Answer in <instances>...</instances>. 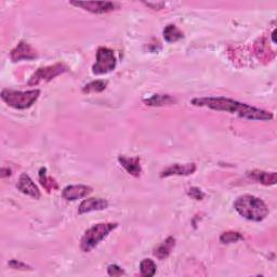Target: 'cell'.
<instances>
[{"instance_id":"1","label":"cell","mask_w":277,"mask_h":277,"mask_svg":"<svg viewBox=\"0 0 277 277\" xmlns=\"http://www.w3.org/2000/svg\"><path fill=\"white\" fill-rule=\"evenodd\" d=\"M194 107L208 108L210 110L218 112H225L230 114H235L241 118H246L249 120H272L273 114L257 109L246 103H240L232 99H227L224 96H207V97H196L191 102Z\"/></svg>"},{"instance_id":"2","label":"cell","mask_w":277,"mask_h":277,"mask_svg":"<svg viewBox=\"0 0 277 277\" xmlns=\"http://www.w3.org/2000/svg\"><path fill=\"white\" fill-rule=\"evenodd\" d=\"M234 208L243 218L254 222L263 221L268 215V208L264 201L252 195L239 196L234 202Z\"/></svg>"},{"instance_id":"3","label":"cell","mask_w":277,"mask_h":277,"mask_svg":"<svg viewBox=\"0 0 277 277\" xmlns=\"http://www.w3.org/2000/svg\"><path fill=\"white\" fill-rule=\"evenodd\" d=\"M40 95V90H29V91H16L5 89L2 91L3 101L9 105L10 108L15 110H26L35 104Z\"/></svg>"},{"instance_id":"4","label":"cell","mask_w":277,"mask_h":277,"mask_svg":"<svg viewBox=\"0 0 277 277\" xmlns=\"http://www.w3.org/2000/svg\"><path fill=\"white\" fill-rule=\"evenodd\" d=\"M117 223H99L87 230L80 240V248L84 252L91 251L94 247L99 245L107 236L115 229Z\"/></svg>"},{"instance_id":"5","label":"cell","mask_w":277,"mask_h":277,"mask_svg":"<svg viewBox=\"0 0 277 277\" xmlns=\"http://www.w3.org/2000/svg\"><path fill=\"white\" fill-rule=\"evenodd\" d=\"M116 58L114 51L107 47H100L96 51V61L92 66L94 75H104L115 70Z\"/></svg>"},{"instance_id":"6","label":"cell","mask_w":277,"mask_h":277,"mask_svg":"<svg viewBox=\"0 0 277 277\" xmlns=\"http://www.w3.org/2000/svg\"><path fill=\"white\" fill-rule=\"evenodd\" d=\"M68 72V67L63 63H56L50 66L38 68L28 80V86H35L40 83H48L56 76Z\"/></svg>"},{"instance_id":"7","label":"cell","mask_w":277,"mask_h":277,"mask_svg":"<svg viewBox=\"0 0 277 277\" xmlns=\"http://www.w3.org/2000/svg\"><path fill=\"white\" fill-rule=\"evenodd\" d=\"M71 5L95 14H104L116 9L117 4L111 2H71Z\"/></svg>"},{"instance_id":"8","label":"cell","mask_w":277,"mask_h":277,"mask_svg":"<svg viewBox=\"0 0 277 277\" xmlns=\"http://www.w3.org/2000/svg\"><path fill=\"white\" fill-rule=\"evenodd\" d=\"M10 58L13 62H19L21 60H34L38 58L35 49H32L26 42H20L13 50L10 52Z\"/></svg>"},{"instance_id":"9","label":"cell","mask_w":277,"mask_h":277,"mask_svg":"<svg viewBox=\"0 0 277 277\" xmlns=\"http://www.w3.org/2000/svg\"><path fill=\"white\" fill-rule=\"evenodd\" d=\"M196 171L195 164H174L165 168L160 172V178H167L171 176H190Z\"/></svg>"},{"instance_id":"10","label":"cell","mask_w":277,"mask_h":277,"mask_svg":"<svg viewBox=\"0 0 277 277\" xmlns=\"http://www.w3.org/2000/svg\"><path fill=\"white\" fill-rule=\"evenodd\" d=\"M16 187H18V190L21 193L28 195V196H30L32 198H35V199L40 198V192L38 190V187L36 186V184L34 182H32L29 176L26 174H22L20 176L19 182H18V184H16Z\"/></svg>"},{"instance_id":"11","label":"cell","mask_w":277,"mask_h":277,"mask_svg":"<svg viewBox=\"0 0 277 277\" xmlns=\"http://www.w3.org/2000/svg\"><path fill=\"white\" fill-rule=\"evenodd\" d=\"M92 192L90 186L87 185H70L66 186L62 192V196L66 200H77L86 197Z\"/></svg>"},{"instance_id":"12","label":"cell","mask_w":277,"mask_h":277,"mask_svg":"<svg viewBox=\"0 0 277 277\" xmlns=\"http://www.w3.org/2000/svg\"><path fill=\"white\" fill-rule=\"evenodd\" d=\"M108 207H109L108 200H105L103 198H89V199H85L80 203V206L78 208V214L84 215V214L91 213V211L104 210Z\"/></svg>"},{"instance_id":"13","label":"cell","mask_w":277,"mask_h":277,"mask_svg":"<svg viewBox=\"0 0 277 277\" xmlns=\"http://www.w3.org/2000/svg\"><path fill=\"white\" fill-rule=\"evenodd\" d=\"M118 161L120 162V165L128 171V174L133 177H138L141 175L142 169L140 166V158L138 157L129 158L126 156H119Z\"/></svg>"},{"instance_id":"14","label":"cell","mask_w":277,"mask_h":277,"mask_svg":"<svg viewBox=\"0 0 277 277\" xmlns=\"http://www.w3.org/2000/svg\"><path fill=\"white\" fill-rule=\"evenodd\" d=\"M248 176L259 183L263 185H274L277 181V174L276 172H265V171L254 170L251 172H248Z\"/></svg>"},{"instance_id":"15","label":"cell","mask_w":277,"mask_h":277,"mask_svg":"<svg viewBox=\"0 0 277 277\" xmlns=\"http://www.w3.org/2000/svg\"><path fill=\"white\" fill-rule=\"evenodd\" d=\"M175 246H176V239L172 237V236H169V237L162 243L161 245H159L157 248H155L153 254L159 260H164L169 257Z\"/></svg>"},{"instance_id":"16","label":"cell","mask_w":277,"mask_h":277,"mask_svg":"<svg viewBox=\"0 0 277 277\" xmlns=\"http://www.w3.org/2000/svg\"><path fill=\"white\" fill-rule=\"evenodd\" d=\"M144 103L149 107H165L176 103V100L169 94H154L149 99L144 100Z\"/></svg>"},{"instance_id":"17","label":"cell","mask_w":277,"mask_h":277,"mask_svg":"<svg viewBox=\"0 0 277 277\" xmlns=\"http://www.w3.org/2000/svg\"><path fill=\"white\" fill-rule=\"evenodd\" d=\"M164 38L167 43H177L183 38V32L174 24H169L164 29Z\"/></svg>"},{"instance_id":"18","label":"cell","mask_w":277,"mask_h":277,"mask_svg":"<svg viewBox=\"0 0 277 277\" xmlns=\"http://www.w3.org/2000/svg\"><path fill=\"white\" fill-rule=\"evenodd\" d=\"M39 181L42 185L47 190V192L50 193L51 191L58 190V183L55 182L54 179L51 177L47 176V169L46 168H40L39 170Z\"/></svg>"},{"instance_id":"19","label":"cell","mask_w":277,"mask_h":277,"mask_svg":"<svg viewBox=\"0 0 277 277\" xmlns=\"http://www.w3.org/2000/svg\"><path fill=\"white\" fill-rule=\"evenodd\" d=\"M156 263L151 259H144L140 263V272L142 276L151 277L156 273Z\"/></svg>"},{"instance_id":"20","label":"cell","mask_w":277,"mask_h":277,"mask_svg":"<svg viewBox=\"0 0 277 277\" xmlns=\"http://www.w3.org/2000/svg\"><path fill=\"white\" fill-rule=\"evenodd\" d=\"M108 86L107 80H94L89 83L83 88L84 93H93V92H102L105 90V88Z\"/></svg>"},{"instance_id":"21","label":"cell","mask_w":277,"mask_h":277,"mask_svg":"<svg viewBox=\"0 0 277 277\" xmlns=\"http://www.w3.org/2000/svg\"><path fill=\"white\" fill-rule=\"evenodd\" d=\"M243 239V235L238 232H224L220 236V241L222 244H232Z\"/></svg>"},{"instance_id":"22","label":"cell","mask_w":277,"mask_h":277,"mask_svg":"<svg viewBox=\"0 0 277 277\" xmlns=\"http://www.w3.org/2000/svg\"><path fill=\"white\" fill-rule=\"evenodd\" d=\"M187 195L195 200H202L203 197H205V194L198 187H191L189 192H187Z\"/></svg>"},{"instance_id":"23","label":"cell","mask_w":277,"mask_h":277,"mask_svg":"<svg viewBox=\"0 0 277 277\" xmlns=\"http://www.w3.org/2000/svg\"><path fill=\"white\" fill-rule=\"evenodd\" d=\"M9 266L14 268V270H22V271L31 270V267L29 265L23 263L21 261H18V260H11V261H9Z\"/></svg>"},{"instance_id":"24","label":"cell","mask_w":277,"mask_h":277,"mask_svg":"<svg viewBox=\"0 0 277 277\" xmlns=\"http://www.w3.org/2000/svg\"><path fill=\"white\" fill-rule=\"evenodd\" d=\"M108 273L110 276H121V275H125V271L123 270V268L119 267L118 265L116 264H113V265H110L108 267Z\"/></svg>"},{"instance_id":"25","label":"cell","mask_w":277,"mask_h":277,"mask_svg":"<svg viewBox=\"0 0 277 277\" xmlns=\"http://www.w3.org/2000/svg\"><path fill=\"white\" fill-rule=\"evenodd\" d=\"M145 5L148 6V7H151L152 9H154V10H159V9H161L162 7L165 6V4H164V3L156 4V5H155V4H152V3H145Z\"/></svg>"},{"instance_id":"26","label":"cell","mask_w":277,"mask_h":277,"mask_svg":"<svg viewBox=\"0 0 277 277\" xmlns=\"http://www.w3.org/2000/svg\"><path fill=\"white\" fill-rule=\"evenodd\" d=\"M9 176H11V170L9 168H3L2 169V177L6 178V177H9Z\"/></svg>"},{"instance_id":"27","label":"cell","mask_w":277,"mask_h":277,"mask_svg":"<svg viewBox=\"0 0 277 277\" xmlns=\"http://www.w3.org/2000/svg\"><path fill=\"white\" fill-rule=\"evenodd\" d=\"M275 36H276V30H274V31L272 32V40H273V43H274V44L276 43V39H275Z\"/></svg>"}]
</instances>
